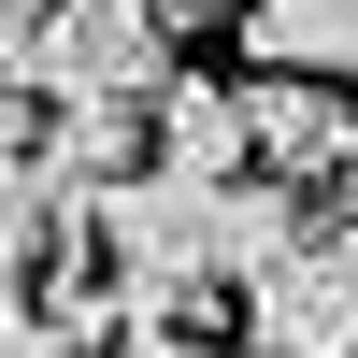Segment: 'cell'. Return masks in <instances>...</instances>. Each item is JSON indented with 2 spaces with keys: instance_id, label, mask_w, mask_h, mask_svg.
I'll list each match as a JSON object with an SVG mask.
<instances>
[{
  "instance_id": "1",
  "label": "cell",
  "mask_w": 358,
  "mask_h": 358,
  "mask_svg": "<svg viewBox=\"0 0 358 358\" xmlns=\"http://www.w3.org/2000/svg\"><path fill=\"white\" fill-rule=\"evenodd\" d=\"M0 57H15L29 101H143L172 72V15L158 0H15Z\"/></svg>"
},
{
  "instance_id": "2",
  "label": "cell",
  "mask_w": 358,
  "mask_h": 358,
  "mask_svg": "<svg viewBox=\"0 0 358 358\" xmlns=\"http://www.w3.org/2000/svg\"><path fill=\"white\" fill-rule=\"evenodd\" d=\"M244 315H258V358H358V244H287L273 273H244Z\"/></svg>"
},
{
  "instance_id": "3",
  "label": "cell",
  "mask_w": 358,
  "mask_h": 358,
  "mask_svg": "<svg viewBox=\"0 0 358 358\" xmlns=\"http://www.w3.org/2000/svg\"><path fill=\"white\" fill-rule=\"evenodd\" d=\"M244 158L287 172V187H330V172L358 158V101L330 72H258L244 86Z\"/></svg>"
},
{
  "instance_id": "4",
  "label": "cell",
  "mask_w": 358,
  "mask_h": 358,
  "mask_svg": "<svg viewBox=\"0 0 358 358\" xmlns=\"http://www.w3.org/2000/svg\"><path fill=\"white\" fill-rule=\"evenodd\" d=\"M129 115H143V158H158V172H244V86H215V72H158Z\"/></svg>"
},
{
  "instance_id": "5",
  "label": "cell",
  "mask_w": 358,
  "mask_h": 358,
  "mask_svg": "<svg viewBox=\"0 0 358 358\" xmlns=\"http://www.w3.org/2000/svg\"><path fill=\"white\" fill-rule=\"evenodd\" d=\"M244 43H258V72L358 86V0H244Z\"/></svg>"
},
{
  "instance_id": "6",
  "label": "cell",
  "mask_w": 358,
  "mask_h": 358,
  "mask_svg": "<svg viewBox=\"0 0 358 358\" xmlns=\"http://www.w3.org/2000/svg\"><path fill=\"white\" fill-rule=\"evenodd\" d=\"M115 358H215V344H187L172 315H129V330H115Z\"/></svg>"
},
{
  "instance_id": "7",
  "label": "cell",
  "mask_w": 358,
  "mask_h": 358,
  "mask_svg": "<svg viewBox=\"0 0 358 358\" xmlns=\"http://www.w3.org/2000/svg\"><path fill=\"white\" fill-rule=\"evenodd\" d=\"M15 358H86V344H57V330H43V344H15Z\"/></svg>"
}]
</instances>
